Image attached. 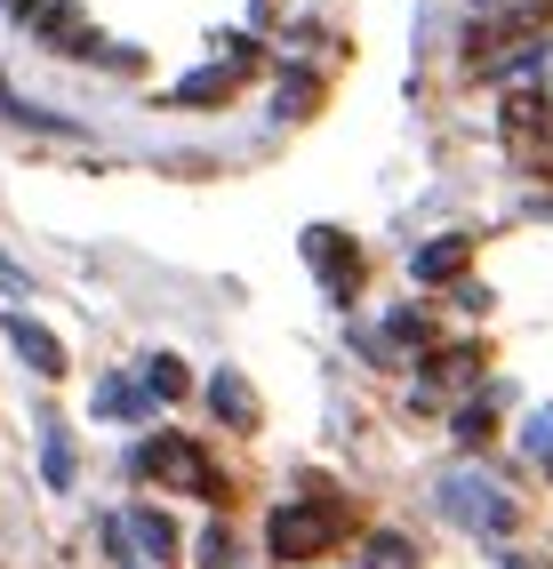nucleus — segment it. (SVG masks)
I'll use <instances>...</instances> for the list:
<instances>
[{
	"instance_id": "0eeeda50",
	"label": "nucleus",
	"mask_w": 553,
	"mask_h": 569,
	"mask_svg": "<svg viewBox=\"0 0 553 569\" xmlns=\"http://www.w3.org/2000/svg\"><path fill=\"white\" fill-rule=\"evenodd\" d=\"M129 529L144 538V553H153V561H169V553H177V529H169L161 513H129Z\"/></svg>"
},
{
	"instance_id": "9b49d317",
	"label": "nucleus",
	"mask_w": 553,
	"mask_h": 569,
	"mask_svg": "<svg viewBox=\"0 0 553 569\" xmlns=\"http://www.w3.org/2000/svg\"><path fill=\"white\" fill-rule=\"evenodd\" d=\"M41 466H49V481L64 489V481H72V449H64V441H49V458H41Z\"/></svg>"
},
{
	"instance_id": "6e6552de",
	"label": "nucleus",
	"mask_w": 553,
	"mask_h": 569,
	"mask_svg": "<svg viewBox=\"0 0 553 569\" xmlns=\"http://www.w3.org/2000/svg\"><path fill=\"white\" fill-rule=\"evenodd\" d=\"M144 369H153L144 386H153L161 401H177V393H184V361H169V353H161V361H144Z\"/></svg>"
},
{
	"instance_id": "f257e3e1",
	"label": "nucleus",
	"mask_w": 553,
	"mask_h": 569,
	"mask_svg": "<svg viewBox=\"0 0 553 569\" xmlns=\"http://www.w3.org/2000/svg\"><path fill=\"white\" fill-rule=\"evenodd\" d=\"M441 506H450L458 521H473V529H505L513 521L505 489H490L482 473H450V481H441Z\"/></svg>"
},
{
	"instance_id": "1a4fd4ad",
	"label": "nucleus",
	"mask_w": 553,
	"mask_h": 569,
	"mask_svg": "<svg viewBox=\"0 0 553 569\" xmlns=\"http://www.w3.org/2000/svg\"><path fill=\"white\" fill-rule=\"evenodd\" d=\"M217 417H233V426L249 417V393H241V377H217Z\"/></svg>"
},
{
	"instance_id": "39448f33",
	"label": "nucleus",
	"mask_w": 553,
	"mask_h": 569,
	"mask_svg": "<svg viewBox=\"0 0 553 569\" xmlns=\"http://www.w3.org/2000/svg\"><path fill=\"white\" fill-rule=\"evenodd\" d=\"M305 257L321 264L329 281H338V297L353 289V249H345V233H313V241H305Z\"/></svg>"
},
{
	"instance_id": "423d86ee",
	"label": "nucleus",
	"mask_w": 553,
	"mask_h": 569,
	"mask_svg": "<svg viewBox=\"0 0 553 569\" xmlns=\"http://www.w3.org/2000/svg\"><path fill=\"white\" fill-rule=\"evenodd\" d=\"M465 264V241H441V249H418V281H450Z\"/></svg>"
},
{
	"instance_id": "7ed1b4c3",
	"label": "nucleus",
	"mask_w": 553,
	"mask_h": 569,
	"mask_svg": "<svg viewBox=\"0 0 553 569\" xmlns=\"http://www.w3.org/2000/svg\"><path fill=\"white\" fill-rule=\"evenodd\" d=\"M144 473H169V481H193V489H209V498H225V481L209 473V458H201V449H184V441L144 449Z\"/></svg>"
},
{
	"instance_id": "9d476101",
	"label": "nucleus",
	"mask_w": 553,
	"mask_h": 569,
	"mask_svg": "<svg viewBox=\"0 0 553 569\" xmlns=\"http://www.w3.org/2000/svg\"><path fill=\"white\" fill-rule=\"evenodd\" d=\"M369 569H410V546L401 538H369Z\"/></svg>"
},
{
	"instance_id": "f03ea898",
	"label": "nucleus",
	"mask_w": 553,
	"mask_h": 569,
	"mask_svg": "<svg viewBox=\"0 0 553 569\" xmlns=\"http://www.w3.org/2000/svg\"><path fill=\"white\" fill-rule=\"evenodd\" d=\"M265 546H273V561H313V553L329 546V513L281 506V513H273V529H265Z\"/></svg>"
},
{
	"instance_id": "20e7f679",
	"label": "nucleus",
	"mask_w": 553,
	"mask_h": 569,
	"mask_svg": "<svg viewBox=\"0 0 553 569\" xmlns=\"http://www.w3.org/2000/svg\"><path fill=\"white\" fill-rule=\"evenodd\" d=\"M0 329H9V346H17V353H24L32 369H41V377H57V369H64V346H57V337H49V329H32L24 313H9V321H0Z\"/></svg>"
}]
</instances>
